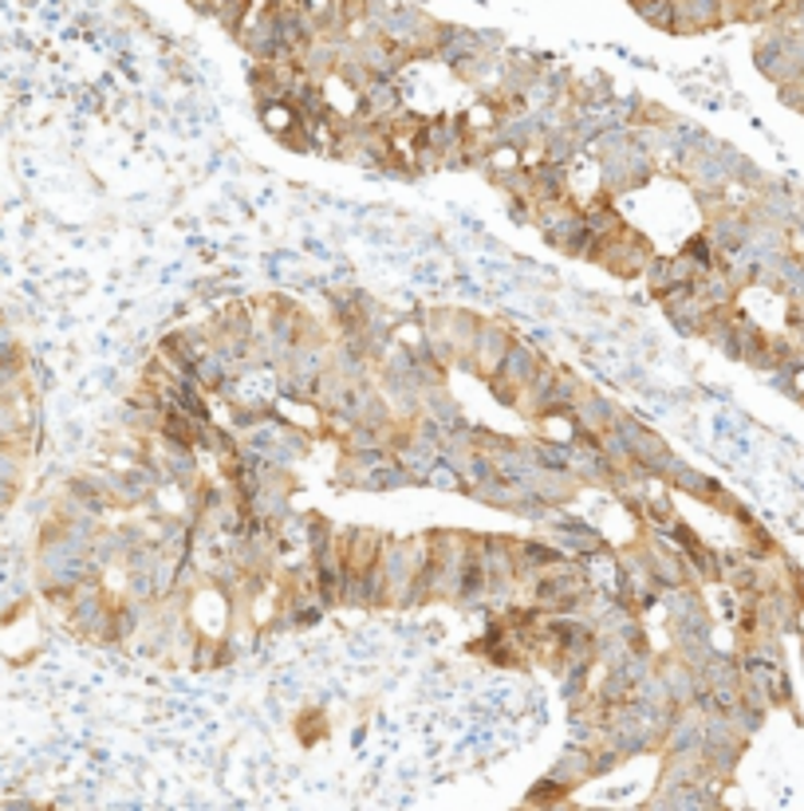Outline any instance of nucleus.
<instances>
[{
  "mask_svg": "<svg viewBox=\"0 0 804 811\" xmlns=\"http://www.w3.org/2000/svg\"><path fill=\"white\" fill-rule=\"evenodd\" d=\"M513 332L505 327V323H493V320H481L478 323V335H473V347H470V359H466V367H470L473 374H478L481 382L490 379V374L501 371V362L509 359L513 351Z\"/></svg>",
  "mask_w": 804,
  "mask_h": 811,
  "instance_id": "f257e3e1",
  "label": "nucleus"
},
{
  "mask_svg": "<svg viewBox=\"0 0 804 811\" xmlns=\"http://www.w3.org/2000/svg\"><path fill=\"white\" fill-rule=\"evenodd\" d=\"M0 517H4V512H0Z\"/></svg>",
  "mask_w": 804,
  "mask_h": 811,
  "instance_id": "39448f33",
  "label": "nucleus"
},
{
  "mask_svg": "<svg viewBox=\"0 0 804 811\" xmlns=\"http://www.w3.org/2000/svg\"><path fill=\"white\" fill-rule=\"evenodd\" d=\"M324 733H328V721L320 709H312V714H305L300 721H296V737H300L305 744H315Z\"/></svg>",
  "mask_w": 804,
  "mask_h": 811,
  "instance_id": "20e7f679",
  "label": "nucleus"
},
{
  "mask_svg": "<svg viewBox=\"0 0 804 811\" xmlns=\"http://www.w3.org/2000/svg\"><path fill=\"white\" fill-rule=\"evenodd\" d=\"M635 12L647 20V24H655V28H663V32L675 28V0H639Z\"/></svg>",
  "mask_w": 804,
  "mask_h": 811,
  "instance_id": "f03ea898",
  "label": "nucleus"
},
{
  "mask_svg": "<svg viewBox=\"0 0 804 811\" xmlns=\"http://www.w3.org/2000/svg\"><path fill=\"white\" fill-rule=\"evenodd\" d=\"M20 477H24V453H20V445H0V480L20 485Z\"/></svg>",
  "mask_w": 804,
  "mask_h": 811,
  "instance_id": "7ed1b4c3",
  "label": "nucleus"
}]
</instances>
